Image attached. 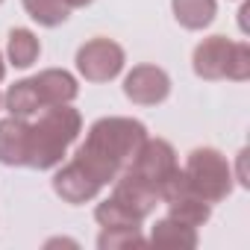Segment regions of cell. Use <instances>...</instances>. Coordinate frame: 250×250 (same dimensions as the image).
<instances>
[{
    "instance_id": "cell-1",
    "label": "cell",
    "mask_w": 250,
    "mask_h": 250,
    "mask_svg": "<svg viewBox=\"0 0 250 250\" xmlns=\"http://www.w3.org/2000/svg\"><path fill=\"white\" fill-rule=\"evenodd\" d=\"M145 139H147V127L139 118L106 115V118H97L88 127L85 142L77 147L74 159L100 186H109V183H115V177L121 171L130 168V162L136 159Z\"/></svg>"
},
{
    "instance_id": "cell-2",
    "label": "cell",
    "mask_w": 250,
    "mask_h": 250,
    "mask_svg": "<svg viewBox=\"0 0 250 250\" xmlns=\"http://www.w3.org/2000/svg\"><path fill=\"white\" fill-rule=\"evenodd\" d=\"M83 133V115L71 103L44 106L39 112V121L30 124V150H27V168L36 171H53L65 162L68 147Z\"/></svg>"
},
{
    "instance_id": "cell-3",
    "label": "cell",
    "mask_w": 250,
    "mask_h": 250,
    "mask_svg": "<svg viewBox=\"0 0 250 250\" xmlns=\"http://www.w3.org/2000/svg\"><path fill=\"white\" fill-rule=\"evenodd\" d=\"M186 180L197 197L206 203H221L235 188V174L229 159L218 147H194L186 156Z\"/></svg>"
},
{
    "instance_id": "cell-4",
    "label": "cell",
    "mask_w": 250,
    "mask_h": 250,
    "mask_svg": "<svg viewBox=\"0 0 250 250\" xmlns=\"http://www.w3.org/2000/svg\"><path fill=\"white\" fill-rule=\"evenodd\" d=\"M74 65L85 83H112L115 77L124 74L127 53H124V47L118 42L97 36V39H88L85 44H80Z\"/></svg>"
},
{
    "instance_id": "cell-5",
    "label": "cell",
    "mask_w": 250,
    "mask_h": 250,
    "mask_svg": "<svg viewBox=\"0 0 250 250\" xmlns=\"http://www.w3.org/2000/svg\"><path fill=\"white\" fill-rule=\"evenodd\" d=\"M124 97L136 106H159L171 97V77L159 65H133L124 74Z\"/></svg>"
},
{
    "instance_id": "cell-6",
    "label": "cell",
    "mask_w": 250,
    "mask_h": 250,
    "mask_svg": "<svg viewBox=\"0 0 250 250\" xmlns=\"http://www.w3.org/2000/svg\"><path fill=\"white\" fill-rule=\"evenodd\" d=\"M177 168H180V159H177L174 145H171L168 139H150V136H147L127 171H133L136 177H142L147 186L159 188Z\"/></svg>"
},
{
    "instance_id": "cell-7",
    "label": "cell",
    "mask_w": 250,
    "mask_h": 250,
    "mask_svg": "<svg viewBox=\"0 0 250 250\" xmlns=\"http://www.w3.org/2000/svg\"><path fill=\"white\" fill-rule=\"evenodd\" d=\"M109 197H115L124 209H127L133 218H139V221L150 218V215L156 212V206H159L156 188L147 186V183H145L142 177H136L133 171H121V174L115 177Z\"/></svg>"
},
{
    "instance_id": "cell-8",
    "label": "cell",
    "mask_w": 250,
    "mask_h": 250,
    "mask_svg": "<svg viewBox=\"0 0 250 250\" xmlns=\"http://www.w3.org/2000/svg\"><path fill=\"white\" fill-rule=\"evenodd\" d=\"M53 191H56V197H62L65 203L83 206V203L94 200V197L103 191V186H100L77 159H71V162L53 168Z\"/></svg>"
},
{
    "instance_id": "cell-9",
    "label": "cell",
    "mask_w": 250,
    "mask_h": 250,
    "mask_svg": "<svg viewBox=\"0 0 250 250\" xmlns=\"http://www.w3.org/2000/svg\"><path fill=\"white\" fill-rule=\"evenodd\" d=\"M229 53H232V39H227V36H209V39H203L194 47V53H191V71L200 80H206V83L224 80L227 77Z\"/></svg>"
},
{
    "instance_id": "cell-10",
    "label": "cell",
    "mask_w": 250,
    "mask_h": 250,
    "mask_svg": "<svg viewBox=\"0 0 250 250\" xmlns=\"http://www.w3.org/2000/svg\"><path fill=\"white\" fill-rule=\"evenodd\" d=\"M27 150H30L27 118H15V115L0 118V165L27 168Z\"/></svg>"
},
{
    "instance_id": "cell-11",
    "label": "cell",
    "mask_w": 250,
    "mask_h": 250,
    "mask_svg": "<svg viewBox=\"0 0 250 250\" xmlns=\"http://www.w3.org/2000/svg\"><path fill=\"white\" fill-rule=\"evenodd\" d=\"M39 97L44 106H56V103H74L80 94V83L71 71L65 68H44L33 77Z\"/></svg>"
},
{
    "instance_id": "cell-12",
    "label": "cell",
    "mask_w": 250,
    "mask_h": 250,
    "mask_svg": "<svg viewBox=\"0 0 250 250\" xmlns=\"http://www.w3.org/2000/svg\"><path fill=\"white\" fill-rule=\"evenodd\" d=\"M147 244H156V247H177V250H191L197 247V229L165 215V218H156L150 235H147Z\"/></svg>"
},
{
    "instance_id": "cell-13",
    "label": "cell",
    "mask_w": 250,
    "mask_h": 250,
    "mask_svg": "<svg viewBox=\"0 0 250 250\" xmlns=\"http://www.w3.org/2000/svg\"><path fill=\"white\" fill-rule=\"evenodd\" d=\"M171 12H174V21L183 30L200 33L215 21L218 0H171Z\"/></svg>"
},
{
    "instance_id": "cell-14",
    "label": "cell",
    "mask_w": 250,
    "mask_h": 250,
    "mask_svg": "<svg viewBox=\"0 0 250 250\" xmlns=\"http://www.w3.org/2000/svg\"><path fill=\"white\" fill-rule=\"evenodd\" d=\"M3 109H6L9 115H15V118H33V115H39V112L44 109L33 77L18 80V83H12V85L6 88V94H3Z\"/></svg>"
},
{
    "instance_id": "cell-15",
    "label": "cell",
    "mask_w": 250,
    "mask_h": 250,
    "mask_svg": "<svg viewBox=\"0 0 250 250\" xmlns=\"http://www.w3.org/2000/svg\"><path fill=\"white\" fill-rule=\"evenodd\" d=\"M39 56H42V42H39V36L33 30H27V27L9 30V39H6V59H9V65L24 71V68H33L39 62Z\"/></svg>"
},
{
    "instance_id": "cell-16",
    "label": "cell",
    "mask_w": 250,
    "mask_h": 250,
    "mask_svg": "<svg viewBox=\"0 0 250 250\" xmlns=\"http://www.w3.org/2000/svg\"><path fill=\"white\" fill-rule=\"evenodd\" d=\"M24 3V12L39 24V27H62L68 18H71V6L65 0H21Z\"/></svg>"
},
{
    "instance_id": "cell-17",
    "label": "cell",
    "mask_w": 250,
    "mask_h": 250,
    "mask_svg": "<svg viewBox=\"0 0 250 250\" xmlns=\"http://www.w3.org/2000/svg\"><path fill=\"white\" fill-rule=\"evenodd\" d=\"M168 215L197 229V227H203V224L212 218V203H206V200L197 197V194H186V197L168 203Z\"/></svg>"
},
{
    "instance_id": "cell-18",
    "label": "cell",
    "mask_w": 250,
    "mask_h": 250,
    "mask_svg": "<svg viewBox=\"0 0 250 250\" xmlns=\"http://www.w3.org/2000/svg\"><path fill=\"white\" fill-rule=\"evenodd\" d=\"M133 244H147V235L142 232V227H100V235H97L100 250H121Z\"/></svg>"
},
{
    "instance_id": "cell-19",
    "label": "cell",
    "mask_w": 250,
    "mask_h": 250,
    "mask_svg": "<svg viewBox=\"0 0 250 250\" xmlns=\"http://www.w3.org/2000/svg\"><path fill=\"white\" fill-rule=\"evenodd\" d=\"M94 221H97L100 227H142V221L133 218L127 209H124V206L115 200V197H106V200L97 203V209H94Z\"/></svg>"
},
{
    "instance_id": "cell-20",
    "label": "cell",
    "mask_w": 250,
    "mask_h": 250,
    "mask_svg": "<svg viewBox=\"0 0 250 250\" xmlns=\"http://www.w3.org/2000/svg\"><path fill=\"white\" fill-rule=\"evenodd\" d=\"M224 80H232V83L250 80V47H247V42H232V53H229V62H227V77Z\"/></svg>"
},
{
    "instance_id": "cell-21",
    "label": "cell",
    "mask_w": 250,
    "mask_h": 250,
    "mask_svg": "<svg viewBox=\"0 0 250 250\" xmlns=\"http://www.w3.org/2000/svg\"><path fill=\"white\" fill-rule=\"evenodd\" d=\"M65 3L71 6V9H85V6H91L94 0H65Z\"/></svg>"
},
{
    "instance_id": "cell-22",
    "label": "cell",
    "mask_w": 250,
    "mask_h": 250,
    "mask_svg": "<svg viewBox=\"0 0 250 250\" xmlns=\"http://www.w3.org/2000/svg\"><path fill=\"white\" fill-rule=\"evenodd\" d=\"M3 77H6V59H3V53H0V83H3Z\"/></svg>"
},
{
    "instance_id": "cell-23",
    "label": "cell",
    "mask_w": 250,
    "mask_h": 250,
    "mask_svg": "<svg viewBox=\"0 0 250 250\" xmlns=\"http://www.w3.org/2000/svg\"><path fill=\"white\" fill-rule=\"evenodd\" d=\"M0 106H3V94H0Z\"/></svg>"
},
{
    "instance_id": "cell-24",
    "label": "cell",
    "mask_w": 250,
    "mask_h": 250,
    "mask_svg": "<svg viewBox=\"0 0 250 250\" xmlns=\"http://www.w3.org/2000/svg\"><path fill=\"white\" fill-rule=\"evenodd\" d=\"M0 3H3V0H0Z\"/></svg>"
}]
</instances>
